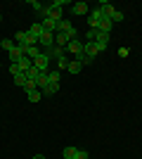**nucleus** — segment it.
<instances>
[{
	"label": "nucleus",
	"instance_id": "f257e3e1",
	"mask_svg": "<svg viewBox=\"0 0 142 159\" xmlns=\"http://www.w3.org/2000/svg\"><path fill=\"white\" fill-rule=\"evenodd\" d=\"M102 19H104V12H102L100 7H93L88 12V29H97Z\"/></svg>",
	"mask_w": 142,
	"mask_h": 159
},
{
	"label": "nucleus",
	"instance_id": "f03ea898",
	"mask_svg": "<svg viewBox=\"0 0 142 159\" xmlns=\"http://www.w3.org/2000/svg\"><path fill=\"white\" fill-rule=\"evenodd\" d=\"M50 64H52V60H50L45 52H41V55L33 60V66L38 69V71H50Z\"/></svg>",
	"mask_w": 142,
	"mask_h": 159
},
{
	"label": "nucleus",
	"instance_id": "7ed1b4c3",
	"mask_svg": "<svg viewBox=\"0 0 142 159\" xmlns=\"http://www.w3.org/2000/svg\"><path fill=\"white\" fill-rule=\"evenodd\" d=\"M38 45H43V50L52 48V45H54V33H52V31H45V29H43V33L38 36Z\"/></svg>",
	"mask_w": 142,
	"mask_h": 159
},
{
	"label": "nucleus",
	"instance_id": "20e7f679",
	"mask_svg": "<svg viewBox=\"0 0 142 159\" xmlns=\"http://www.w3.org/2000/svg\"><path fill=\"white\" fill-rule=\"evenodd\" d=\"M71 52L76 57V55H81L83 52V40H78V38H74V40H69V45H67V55Z\"/></svg>",
	"mask_w": 142,
	"mask_h": 159
},
{
	"label": "nucleus",
	"instance_id": "39448f33",
	"mask_svg": "<svg viewBox=\"0 0 142 159\" xmlns=\"http://www.w3.org/2000/svg\"><path fill=\"white\" fill-rule=\"evenodd\" d=\"M43 52H45L50 60H59V57H64V55H67V50H64V48H59V45H52V48H47V50H43Z\"/></svg>",
	"mask_w": 142,
	"mask_h": 159
},
{
	"label": "nucleus",
	"instance_id": "423d86ee",
	"mask_svg": "<svg viewBox=\"0 0 142 159\" xmlns=\"http://www.w3.org/2000/svg\"><path fill=\"white\" fill-rule=\"evenodd\" d=\"M69 40H74L71 36H69V33H62V31H57V33H54V45H59V48H64V50H67Z\"/></svg>",
	"mask_w": 142,
	"mask_h": 159
},
{
	"label": "nucleus",
	"instance_id": "0eeeda50",
	"mask_svg": "<svg viewBox=\"0 0 142 159\" xmlns=\"http://www.w3.org/2000/svg\"><path fill=\"white\" fill-rule=\"evenodd\" d=\"M71 12L78 14V17H81V14H88L90 12V5H88V2H83V0H78V2L71 5Z\"/></svg>",
	"mask_w": 142,
	"mask_h": 159
},
{
	"label": "nucleus",
	"instance_id": "6e6552de",
	"mask_svg": "<svg viewBox=\"0 0 142 159\" xmlns=\"http://www.w3.org/2000/svg\"><path fill=\"white\" fill-rule=\"evenodd\" d=\"M95 45H97V50H100V52H104V50L109 48V33H97Z\"/></svg>",
	"mask_w": 142,
	"mask_h": 159
},
{
	"label": "nucleus",
	"instance_id": "1a4fd4ad",
	"mask_svg": "<svg viewBox=\"0 0 142 159\" xmlns=\"http://www.w3.org/2000/svg\"><path fill=\"white\" fill-rule=\"evenodd\" d=\"M83 55H88L90 60H95V57L100 55V50H97V45H95V43H83Z\"/></svg>",
	"mask_w": 142,
	"mask_h": 159
},
{
	"label": "nucleus",
	"instance_id": "9d476101",
	"mask_svg": "<svg viewBox=\"0 0 142 159\" xmlns=\"http://www.w3.org/2000/svg\"><path fill=\"white\" fill-rule=\"evenodd\" d=\"M111 29H114V21L109 19V17H104V19L100 21V26H97V31H100V33H111Z\"/></svg>",
	"mask_w": 142,
	"mask_h": 159
},
{
	"label": "nucleus",
	"instance_id": "9b49d317",
	"mask_svg": "<svg viewBox=\"0 0 142 159\" xmlns=\"http://www.w3.org/2000/svg\"><path fill=\"white\" fill-rule=\"evenodd\" d=\"M41 24H43V29H45V31L57 33V24H59V21H54V19H50V17H45V19H43Z\"/></svg>",
	"mask_w": 142,
	"mask_h": 159
},
{
	"label": "nucleus",
	"instance_id": "f8f14e48",
	"mask_svg": "<svg viewBox=\"0 0 142 159\" xmlns=\"http://www.w3.org/2000/svg\"><path fill=\"white\" fill-rule=\"evenodd\" d=\"M57 62V71H67L69 64H71V60H69V55H64V57H59V60H54Z\"/></svg>",
	"mask_w": 142,
	"mask_h": 159
},
{
	"label": "nucleus",
	"instance_id": "ddd939ff",
	"mask_svg": "<svg viewBox=\"0 0 142 159\" xmlns=\"http://www.w3.org/2000/svg\"><path fill=\"white\" fill-rule=\"evenodd\" d=\"M26 98H28V102H41L43 93L38 90V88H33V90H26Z\"/></svg>",
	"mask_w": 142,
	"mask_h": 159
},
{
	"label": "nucleus",
	"instance_id": "4468645a",
	"mask_svg": "<svg viewBox=\"0 0 142 159\" xmlns=\"http://www.w3.org/2000/svg\"><path fill=\"white\" fill-rule=\"evenodd\" d=\"M17 64H19V69H21V71H28V69L33 66V60H31V57H26V55H24V57H21V60L17 62Z\"/></svg>",
	"mask_w": 142,
	"mask_h": 159
},
{
	"label": "nucleus",
	"instance_id": "2eb2a0df",
	"mask_svg": "<svg viewBox=\"0 0 142 159\" xmlns=\"http://www.w3.org/2000/svg\"><path fill=\"white\" fill-rule=\"evenodd\" d=\"M59 81H62V71H57V69L47 71V83H59Z\"/></svg>",
	"mask_w": 142,
	"mask_h": 159
},
{
	"label": "nucleus",
	"instance_id": "dca6fc26",
	"mask_svg": "<svg viewBox=\"0 0 142 159\" xmlns=\"http://www.w3.org/2000/svg\"><path fill=\"white\" fill-rule=\"evenodd\" d=\"M57 90H59V83H47L41 93H43V98H47V95H54Z\"/></svg>",
	"mask_w": 142,
	"mask_h": 159
},
{
	"label": "nucleus",
	"instance_id": "f3484780",
	"mask_svg": "<svg viewBox=\"0 0 142 159\" xmlns=\"http://www.w3.org/2000/svg\"><path fill=\"white\" fill-rule=\"evenodd\" d=\"M69 74H81L83 71V64L78 60H71V64H69V69H67Z\"/></svg>",
	"mask_w": 142,
	"mask_h": 159
},
{
	"label": "nucleus",
	"instance_id": "a211bd4d",
	"mask_svg": "<svg viewBox=\"0 0 142 159\" xmlns=\"http://www.w3.org/2000/svg\"><path fill=\"white\" fill-rule=\"evenodd\" d=\"M14 83H17L19 88H26V83H28V79H26V71L17 74V76H14Z\"/></svg>",
	"mask_w": 142,
	"mask_h": 159
},
{
	"label": "nucleus",
	"instance_id": "6ab92c4d",
	"mask_svg": "<svg viewBox=\"0 0 142 159\" xmlns=\"http://www.w3.org/2000/svg\"><path fill=\"white\" fill-rule=\"evenodd\" d=\"M0 45H2V50H7V52H12L14 48H17V43H14L12 38H2V43H0Z\"/></svg>",
	"mask_w": 142,
	"mask_h": 159
},
{
	"label": "nucleus",
	"instance_id": "aec40b11",
	"mask_svg": "<svg viewBox=\"0 0 142 159\" xmlns=\"http://www.w3.org/2000/svg\"><path fill=\"white\" fill-rule=\"evenodd\" d=\"M64 159H76V154H78V147H64Z\"/></svg>",
	"mask_w": 142,
	"mask_h": 159
},
{
	"label": "nucleus",
	"instance_id": "412c9836",
	"mask_svg": "<svg viewBox=\"0 0 142 159\" xmlns=\"http://www.w3.org/2000/svg\"><path fill=\"white\" fill-rule=\"evenodd\" d=\"M97 29H88V31H85V43H95V40H97Z\"/></svg>",
	"mask_w": 142,
	"mask_h": 159
},
{
	"label": "nucleus",
	"instance_id": "4be33fe9",
	"mask_svg": "<svg viewBox=\"0 0 142 159\" xmlns=\"http://www.w3.org/2000/svg\"><path fill=\"white\" fill-rule=\"evenodd\" d=\"M7 55H10V62H19V60H21V57H24V52H21L19 48H14L12 52H7Z\"/></svg>",
	"mask_w": 142,
	"mask_h": 159
},
{
	"label": "nucleus",
	"instance_id": "5701e85b",
	"mask_svg": "<svg viewBox=\"0 0 142 159\" xmlns=\"http://www.w3.org/2000/svg\"><path fill=\"white\" fill-rule=\"evenodd\" d=\"M43 50H41V45H36V48H28V52H26V57H31V60H36L38 55H41Z\"/></svg>",
	"mask_w": 142,
	"mask_h": 159
},
{
	"label": "nucleus",
	"instance_id": "b1692460",
	"mask_svg": "<svg viewBox=\"0 0 142 159\" xmlns=\"http://www.w3.org/2000/svg\"><path fill=\"white\" fill-rule=\"evenodd\" d=\"M28 33H33L36 38H38V36H41V33H43V24H41V21H38V24H33V26L28 29Z\"/></svg>",
	"mask_w": 142,
	"mask_h": 159
},
{
	"label": "nucleus",
	"instance_id": "393cba45",
	"mask_svg": "<svg viewBox=\"0 0 142 159\" xmlns=\"http://www.w3.org/2000/svg\"><path fill=\"white\" fill-rule=\"evenodd\" d=\"M109 19L114 21V24H118V21H123V12H118V10H114V14H111Z\"/></svg>",
	"mask_w": 142,
	"mask_h": 159
},
{
	"label": "nucleus",
	"instance_id": "a878e982",
	"mask_svg": "<svg viewBox=\"0 0 142 159\" xmlns=\"http://www.w3.org/2000/svg\"><path fill=\"white\" fill-rule=\"evenodd\" d=\"M10 74H12V76L21 74V69H19V64H17V62H10Z\"/></svg>",
	"mask_w": 142,
	"mask_h": 159
},
{
	"label": "nucleus",
	"instance_id": "bb28decb",
	"mask_svg": "<svg viewBox=\"0 0 142 159\" xmlns=\"http://www.w3.org/2000/svg\"><path fill=\"white\" fill-rule=\"evenodd\" d=\"M76 159H90L88 150H78V154H76Z\"/></svg>",
	"mask_w": 142,
	"mask_h": 159
},
{
	"label": "nucleus",
	"instance_id": "cd10ccee",
	"mask_svg": "<svg viewBox=\"0 0 142 159\" xmlns=\"http://www.w3.org/2000/svg\"><path fill=\"white\" fill-rule=\"evenodd\" d=\"M128 52H130L128 48H118V57H128Z\"/></svg>",
	"mask_w": 142,
	"mask_h": 159
},
{
	"label": "nucleus",
	"instance_id": "c85d7f7f",
	"mask_svg": "<svg viewBox=\"0 0 142 159\" xmlns=\"http://www.w3.org/2000/svg\"><path fill=\"white\" fill-rule=\"evenodd\" d=\"M33 159H45V154H36V157Z\"/></svg>",
	"mask_w": 142,
	"mask_h": 159
},
{
	"label": "nucleus",
	"instance_id": "c756f323",
	"mask_svg": "<svg viewBox=\"0 0 142 159\" xmlns=\"http://www.w3.org/2000/svg\"><path fill=\"white\" fill-rule=\"evenodd\" d=\"M0 21H2V14H0Z\"/></svg>",
	"mask_w": 142,
	"mask_h": 159
}]
</instances>
